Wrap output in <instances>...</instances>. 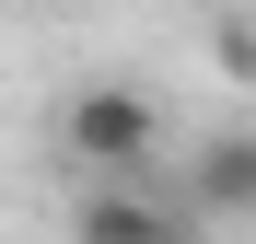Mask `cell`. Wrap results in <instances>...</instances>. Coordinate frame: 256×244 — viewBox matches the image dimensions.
<instances>
[{"label":"cell","instance_id":"cell-1","mask_svg":"<svg viewBox=\"0 0 256 244\" xmlns=\"http://www.w3.org/2000/svg\"><path fill=\"white\" fill-rule=\"evenodd\" d=\"M58 151L82 163V175H152V151H163V105L140 93V81H82V93L58 105Z\"/></svg>","mask_w":256,"mask_h":244},{"label":"cell","instance_id":"cell-2","mask_svg":"<svg viewBox=\"0 0 256 244\" xmlns=\"http://www.w3.org/2000/svg\"><path fill=\"white\" fill-rule=\"evenodd\" d=\"M70 244H198V198H163L152 175H82Z\"/></svg>","mask_w":256,"mask_h":244},{"label":"cell","instance_id":"cell-3","mask_svg":"<svg viewBox=\"0 0 256 244\" xmlns=\"http://www.w3.org/2000/svg\"><path fill=\"white\" fill-rule=\"evenodd\" d=\"M186 198L198 221H256V128H210L186 163Z\"/></svg>","mask_w":256,"mask_h":244}]
</instances>
